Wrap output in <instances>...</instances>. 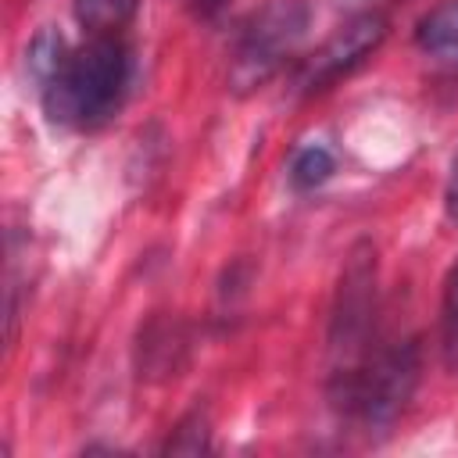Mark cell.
Here are the masks:
<instances>
[{"label": "cell", "instance_id": "2", "mask_svg": "<svg viewBox=\"0 0 458 458\" xmlns=\"http://www.w3.org/2000/svg\"><path fill=\"white\" fill-rule=\"evenodd\" d=\"M419 383V344L401 340L383 351H369L361 365L333 376V401L365 426H386L408 404Z\"/></svg>", "mask_w": 458, "mask_h": 458}, {"label": "cell", "instance_id": "7", "mask_svg": "<svg viewBox=\"0 0 458 458\" xmlns=\"http://www.w3.org/2000/svg\"><path fill=\"white\" fill-rule=\"evenodd\" d=\"M140 0H75V21L89 36H122L136 18Z\"/></svg>", "mask_w": 458, "mask_h": 458}, {"label": "cell", "instance_id": "9", "mask_svg": "<svg viewBox=\"0 0 458 458\" xmlns=\"http://www.w3.org/2000/svg\"><path fill=\"white\" fill-rule=\"evenodd\" d=\"M440 347L444 361L458 369V265L447 272L444 283V301H440Z\"/></svg>", "mask_w": 458, "mask_h": 458}, {"label": "cell", "instance_id": "6", "mask_svg": "<svg viewBox=\"0 0 458 458\" xmlns=\"http://www.w3.org/2000/svg\"><path fill=\"white\" fill-rule=\"evenodd\" d=\"M415 39L426 54L458 64V0H444L429 14H422Z\"/></svg>", "mask_w": 458, "mask_h": 458}, {"label": "cell", "instance_id": "8", "mask_svg": "<svg viewBox=\"0 0 458 458\" xmlns=\"http://www.w3.org/2000/svg\"><path fill=\"white\" fill-rule=\"evenodd\" d=\"M333 172H336V161H333V154H329L326 147H304V150H297V157L290 161V182H293L297 190H315V186H322Z\"/></svg>", "mask_w": 458, "mask_h": 458}, {"label": "cell", "instance_id": "5", "mask_svg": "<svg viewBox=\"0 0 458 458\" xmlns=\"http://www.w3.org/2000/svg\"><path fill=\"white\" fill-rule=\"evenodd\" d=\"M386 39V18L383 14H358L347 25H340L301 68V89L304 93H318L329 89L336 79L351 75L369 54H376V47Z\"/></svg>", "mask_w": 458, "mask_h": 458}, {"label": "cell", "instance_id": "10", "mask_svg": "<svg viewBox=\"0 0 458 458\" xmlns=\"http://www.w3.org/2000/svg\"><path fill=\"white\" fill-rule=\"evenodd\" d=\"M165 451H168V454H200V451H208V419H204L200 411L186 415V419L175 426V433L168 437Z\"/></svg>", "mask_w": 458, "mask_h": 458}, {"label": "cell", "instance_id": "1", "mask_svg": "<svg viewBox=\"0 0 458 458\" xmlns=\"http://www.w3.org/2000/svg\"><path fill=\"white\" fill-rule=\"evenodd\" d=\"M132 75V54L122 36H89L79 50H68L57 72L43 82L47 118L68 129L104 125L125 100Z\"/></svg>", "mask_w": 458, "mask_h": 458}, {"label": "cell", "instance_id": "3", "mask_svg": "<svg viewBox=\"0 0 458 458\" xmlns=\"http://www.w3.org/2000/svg\"><path fill=\"white\" fill-rule=\"evenodd\" d=\"M311 25V7L304 0H268L261 11H254L233 50L229 79L236 89H254L268 82L304 43Z\"/></svg>", "mask_w": 458, "mask_h": 458}, {"label": "cell", "instance_id": "12", "mask_svg": "<svg viewBox=\"0 0 458 458\" xmlns=\"http://www.w3.org/2000/svg\"><path fill=\"white\" fill-rule=\"evenodd\" d=\"M222 4H225V0H193V7H197L200 14H215Z\"/></svg>", "mask_w": 458, "mask_h": 458}, {"label": "cell", "instance_id": "11", "mask_svg": "<svg viewBox=\"0 0 458 458\" xmlns=\"http://www.w3.org/2000/svg\"><path fill=\"white\" fill-rule=\"evenodd\" d=\"M444 208H447V218L458 222V154L451 161V172H447V186H444Z\"/></svg>", "mask_w": 458, "mask_h": 458}, {"label": "cell", "instance_id": "4", "mask_svg": "<svg viewBox=\"0 0 458 458\" xmlns=\"http://www.w3.org/2000/svg\"><path fill=\"white\" fill-rule=\"evenodd\" d=\"M372 322H376V250L369 243H358L340 272L333 322H329L333 376L351 372L372 351L369 347Z\"/></svg>", "mask_w": 458, "mask_h": 458}]
</instances>
